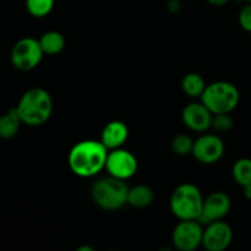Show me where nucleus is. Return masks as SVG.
I'll use <instances>...</instances> for the list:
<instances>
[{
  "mask_svg": "<svg viewBox=\"0 0 251 251\" xmlns=\"http://www.w3.org/2000/svg\"><path fill=\"white\" fill-rule=\"evenodd\" d=\"M108 152L100 140L80 141L69 152V167L80 178H92L105 169Z\"/></svg>",
  "mask_w": 251,
  "mask_h": 251,
  "instance_id": "1",
  "label": "nucleus"
},
{
  "mask_svg": "<svg viewBox=\"0 0 251 251\" xmlns=\"http://www.w3.org/2000/svg\"><path fill=\"white\" fill-rule=\"evenodd\" d=\"M15 108L22 124L27 126H41L48 122L53 113V100L47 90L33 87L21 96Z\"/></svg>",
  "mask_w": 251,
  "mask_h": 251,
  "instance_id": "2",
  "label": "nucleus"
},
{
  "mask_svg": "<svg viewBox=\"0 0 251 251\" xmlns=\"http://www.w3.org/2000/svg\"><path fill=\"white\" fill-rule=\"evenodd\" d=\"M129 186L125 180L108 174L100 178L91 188L92 200L98 207L105 211H117L127 203Z\"/></svg>",
  "mask_w": 251,
  "mask_h": 251,
  "instance_id": "3",
  "label": "nucleus"
},
{
  "mask_svg": "<svg viewBox=\"0 0 251 251\" xmlns=\"http://www.w3.org/2000/svg\"><path fill=\"white\" fill-rule=\"evenodd\" d=\"M200 189L190 183H184L173 191L169 201L172 213L179 221L199 220L203 206Z\"/></svg>",
  "mask_w": 251,
  "mask_h": 251,
  "instance_id": "4",
  "label": "nucleus"
},
{
  "mask_svg": "<svg viewBox=\"0 0 251 251\" xmlns=\"http://www.w3.org/2000/svg\"><path fill=\"white\" fill-rule=\"evenodd\" d=\"M240 95L238 88L227 81H216L206 86L201 102L212 112V114L220 113H232L238 107Z\"/></svg>",
  "mask_w": 251,
  "mask_h": 251,
  "instance_id": "5",
  "label": "nucleus"
},
{
  "mask_svg": "<svg viewBox=\"0 0 251 251\" xmlns=\"http://www.w3.org/2000/svg\"><path fill=\"white\" fill-rule=\"evenodd\" d=\"M44 51L39 39L25 37L17 41L12 47L10 60L12 66L20 71H31L41 64Z\"/></svg>",
  "mask_w": 251,
  "mask_h": 251,
  "instance_id": "6",
  "label": "nucleus"
},
{
  "mask_svg": "<svg viewBox=\"0 0 251 251\" xmlns=\"http://www.w3.org/2000/svg\"><path fill=\"white\" fill-rule=\"evenodd\" d=\"M203 226L198 220L180 221L172 234L174 248L180 251H193L202 244Z\"/></svg>",
  "mask_w": 251,
  "mask_h": 251,
  "instance_id": "7",
  "label": "nucleus"
},
{
  "mask_svg": "<svg viewBox=\"0 0 251 251\" xmlns=\"http://www.w3.org/2000/svg\"><path fill=\"white\" fill-rule=\"evenodd\" d=\"M137 159L130 151L124 149H115L108 152L105 171L112 176L122 180H127L136 174Z\"/></svg>",
  "mask_w": 251,
  "mask_h": 251,
  "instance_id": "8",
  "label": "nucleus"
},
{
  "mask_svg": "<svg viewBox=\"0 0 251 251\" xmlns=\"http://www.w3.org/2000/svg\"><path fill=\"white\" fill-rule=\"evenodd\" d=\"M225 153V144L218 135L205 134L195 140L193 156L202 164H213Z\"/></svg>",
  "mask_w": 251,
  "mask_h": 251,
  "instance_id": "9",
  "label": "nucleus"
},
{
  "mask_svg": "<svg viewBox=\"0 0 251 251\" xmlns=\"http://www.w3.org/2000/svg\"><path fill=\"white\" fill-rule=\"evenodd\" d=\"M230 207L232 201L229 196L223 191H216L203 200L202 212L198 221L202 226H207L216 221L223 220L229 213Z\"/></svg>",
  "mask_w": 251,
  "mask_h": 251,
  "instance_id": "10",
  "label": "nucleus"
},
{
  "mask_svg": "<svg viewBox=\"0 0 251 251\" xmlns=\"http://www.w3.org/2000/svg\"><path fill=\"white\" fill-rule=\"evenodd\" d=\"M233 239V230L225 221H216L203 228L202 247L207 251H225Z\"/></svg>",
  "mask_w": 251,
  "mask_h": 251,
  "instance_id": "11",
  "label": "nucleus"
},
{
  "mask_svg": "<svg viewBox=\"0 0 251 251\" xmlns=\"http://www.w3.org/2000/svg\"><path fill=\"white\" fill-rule=\"evenodd\" d=\"M212 117V112L202 102L189 103L181 113V119L185 126L196 132H203L210 129Z\"/></svg>",
  "mask_w": 251,
  "mask_h": 251,
  "instance_id": "12",
  "label": "nucleus"
},
{
  "mask_svg": "<svg viewBox=\"0 0 251 251\" xmlns=\"http://www.w3.org/2000/svg\"><path fill=\"white\" fill-rule=\"evenodd\" d=\"M129 137V127L120 120H113L108 123L102 130L100 142L107 147L108 151L120 149Z\"/></svg>",
  "mask_w": 251,
  "mask_h": 251,
  "instance_id": "13",
  "label": "nucleus"
},
{
  "mask_svg": "<svg viewBox=\"0 0 251 251\" xmlns=\"http://www.w3.org/2000/svg\"><path fill=\"white\" fill-rule=\"evenodd\" d=\"M21 124L22 122L16 108H11L0 115V139L9 140L16 136Z\"/></svg>",
  "mask_w": 251,
  "mask_h": 251,
  "instance_id": "14",
  "label": "nucleus"
},
{
  "mask_svg": "<svg viewBox=\"0 0 251 251\" xmlns=\"http://www.w3.org/2000/svg\"><path fill=\"white\" fill-rule=\"evenodd\" d=\"M154 200V193L150 186L136 185L129 188L127 194V205L136 208H145L152 205Z\"/></svg>",
  "mask_w": 251,
  "mask_h": 251,
  "instance_id": "15",
  "label": "nucleus"
},
{
  "mask_svg": "<svg viewBox=\"0 0 251 251\" xmlns=\"http://www.w3.org/2000/svg\"><path fill=\"white\" fill-rule=\"evenodd\" d=\"M39 43L44 54L48 55H56L65 48V38L58 31H48L43 33L39 38Z\"/></svg>",
  "mask_w": 251,
  "mask_h": 251,
  "instance_id": "16",
  "label": "nucleus"
},
{
  "mask_svg": "<svg viewBox=\"0 0 251 251\" xmlns=\"http://www.w3.org/2000/svg\"><path fill=\"white\" fill-rule=\"evenodd\" d=\"M206 86L207 85L202 76L196 73L186 74L181 80V90L186 96L191 98H201Z\"/></svg>",
  "mask_w": 251,
  "mask_h": 251,
  "instance_id": "17",
  "label": "nucleus"
},
{
  "mask_svg": "<svg viewBox=\"0 0 251 251\" xmlns=\"http://www.w3.org/2000/svg\"><path fill=\"white\" fill-rule=\"evenodd\" d=\"M232 174L238 185L243 186L251 184V159L240 158L234 163L232 169Z\"/></svg>",
  "mask_w": 251,
  "mask_h": 251,
  "instance_id": "18",
  "label": "nucleus"
},
{
  "mask_svg": "<svg viewBox=\"0 0 251 251\" xmlns=\"http://www.w3.org/2000/svg\"><path fill=\"white\" fill-rule=\"evenodd\" d=\"M54 7V0H26V9L33 17H46Z\"/></svg>",
  "mask_w": 251,
  "mask_h": 251,
  "instance_id": "19",
  "label": "nucleus"
},
{
  "mask_svg": "<svg viewBox=\"0 0 251 251\" xmlns=\"http://www.w3.org/2000/svg\"><path fill=\"white\" fill-rule=\"evenodd\" d=\"M194 144L195 141L189 135L179 134L172 140V150L178 156H188L193 154Z\"/></svg>",
  "mask_w": 251,
  "mask_h": 251,
  "instance_id": "20",
  "label": "nucleus"
},
{
  "mask_svg": "<svg viewBox=\"0 0 251 251\" xmlns=\"http://www.w3.org/2000/svg\"><path fill=\"white\" fill-rule=\"evenodd\" d=\"M234 126V120L230 117V113H220V114H213L212 124L211 127L217 132H228Z\"/></svg>",
  "mask_w": 251,
  "mask_h": 251,
  "instance_id": "21",
  "label": "nucleus"
},
{
  "mask_svg": "<svg viewBox=\"0 0 251 251\" xmlns=\"http://www.w3.org/2000/svg\"><path fill=\"white\" fill-rule=\"evenodd\" d=\"M239 24L243 29L251 32V2L242 7L239 12Z\"/></svg>",
  "mask_w": 251,
  "mask_h": 251,
  "instance_id": "22",
  "label": "nucleus"
},
{
  "mask_svg": "<svg viewBox=\"0 0 251 251\" xmlns=\"http://www.w3.org/2000/svg\"><path fill=\"white\" fill-rule=\"evenodd\" d=\"M168 9L172 14H178L181 9V4L179 0H171L168 2Z\"/></svg>",
  "mask_w": 251,
  "mask_h": 251,
  "instance_id": "23",
  "label": "nucleus"
},
{
  "mask_svg": "<svg viewBox=\"0 0 251 251\" xmlns=\"http://www.w3.org/2000/svg\"><path fill=\"white\" fill-rule=\"evenodd\" d=\"M229 0H207L208 4L213 5V6H223L226 5Z\"/></svg>",
  "mask_w": 251,
  "mask_h": 251,
  "instance_id": "24",
  "label": "nucleus"
},
{
  "mask_svg": "<svg viewBox=\"0 0 251 251\" xmlns=\"http://www.w3.org/2000/svg\"><path fill=\"white\" fill-rule=\"evenodd\" d=\"M243 191H244V196H245V198L249 199V200H251V184H249V185L243 186Z\"/></svg>",
  "mask_w": 251,
  "mask_h": 251,
  "instance_id": "25",
  "label": "nucleus"
},
{
  "mask_svg": "<svg viewBox=\"0 0 251 251\" xmlns=\"http://www.w3.org/2000/svg\"><path fill=\"white\" fill-rule=\"evenodd\" d=\"M77 251H93V248L86 247V245H83V247L77 248Z\"/></svg>",
  "mask_w": 251,
  "mask_h": 251,
  "instance_id": "26",
  "label": "nucleus"
},
{
  "mask_svg": "<svg viewBox=\"0 0 251 251\" xmlns=\"http://www.w3.org/2000/svg\"><path fill=\"white\" fill-rule=\"evenodd\" d=\"M238 1H244V0H238Z\"/></svg>",
  "mask_w": 251,
  "mask_h": 251,
  "instance_id": "27",
  "label": "nucleus"
},
{
  "mask_svg": "<svg viewBox=\"0 0 251 251\" xmlns=\"http://www.w3.org/2000/svg\"><path fill=\"white\" fill-rule=\"evenodd\" d=\"M249 2H251V0H249Z\"/></svg>",
  "mask_w": 251,
  "mask_h": 251,
  "instance_id": "28",
  "label": "nucleus"
}]
</instances>
